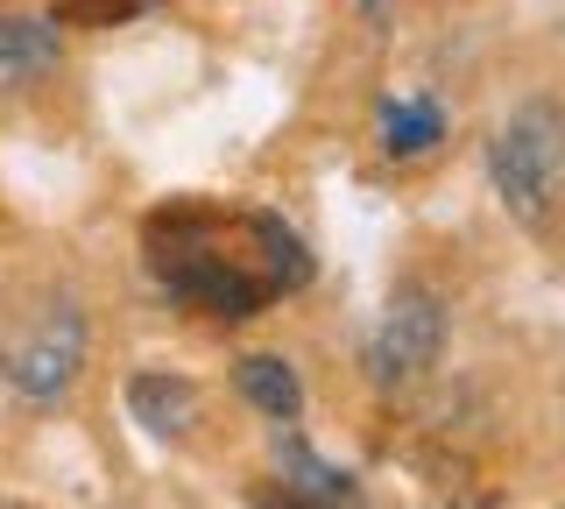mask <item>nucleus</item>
Instances as JSON below:
<instances>
[{
    "label": "nucleus",
    "mask_w": 565,
    "mask_h": 509,
    "mask_svg": "<svg viewBox=\"0 0 565 509\" xmlns=\"http://www.w3.org/2000/svg\"><path fill=\"white\" fill-rule=\"evenodd\" d=\"M156 284L205 319H255L282 290L311 284V255L276 213H220V205H170L149 220Z\"/></svg>",
    "instance_id": "f257e3e1"
},
{
    "label": "nucleus",
    "mask_w": 565,
    "mask_h": 509,
    "mask_svg": "<svg viewBox=\"0 0 565 509\" xmlns=\"http://www.w3.org/2000/svg\"><path fill=\"white\" fill-rule=\"evenodd\" d=\"M488 184L502 199V213L544 234L565 199V114L552 99H523L494 120L488 135Z\"/></svg>",
    "instance_id": "f03ea898"
},
{
    "label": "nucleus",
    "mask_w": 565,
    "mask_h": 509,
    "mask_svg": "<svg viewBox=\"0 0 565 509\" xmlns=\"http://www.w3.org/2000/svg\"><path fill=\"white\" fill-rule=\"evenodd\" d=\"M438 354H446V305H438V290L403 284L367 332V382L382 396H403L438 368Z\"/></svg>",
    "instance_id": "7ed1b4c3"
},
{
    "label": "nucleus",
    "mask_w": 565,
    "mask_h": 509,
    "mask_svg": "<svg viewBox=\"0 0 565 509\" xmlns=\"http://www.w3.org/2000/svg\"><path fill=\"white\" fill-rule=\"evenodd\" d=\"M0 368H8V382L29 403H57V396L78 390V375H85V311H78V297H50V305L8 340Z\"/></svg>",
    "instance_id": "20e7f679"
},
{
    "label": "nucleus",
    "mask_w": 565,
    "mask_h": 509,
    "mask_svg": "<svg viewBox=\"0 0 565 509\" xmlns=\"http://www.w3.org/2000/svg\"><path fill=\"white\" fill-rule=\"evenodd\" d=\"M128 411H135L149 432L184 438V432L205 417V390H199L191 375H170V368H141V375L128 382Z\"/></svg>",
    "instance_id": "39448f33"
},
{
    "label": "nucleus",
    "mask_w": 565,
    "mask_h": 509,
    "mask_svg": "<svg viewBox=\"0 0 565 509\" xmlns=\"http://www.w3.org/2000/svg\"><path fill=\"white\" fill-rule=\"evenodd\" d=\"M57 22H35V14H8L0 22V93L8 85H29L43 72H57Z\"/></svg>",
    "instance_id": "423d86ee"
},
{
    "label": "nucleus",
    "mask_w": 565,
    "mask_h": 509,
    "mask_svg": "<svg viewBox=\"0 0 565 509\" xmlns=\"http://www.w3.org/2000/svg\"><path fill=\"white\" fill-rule=\"evenodd\" d=\"M446 142V114H438V99H382V156H396V163H417V156H431Z\"/></svg>",
    "instance_id": "0eeeda50"
},
{
    "label": "nucleus",
    "mask_w": 565,
    "mask_h": 509,
    "mask_svg": "<svg viewBox=\"0 0 565 509\" xmlns=\"http://www.w3.org/2000/svg\"><path fill=\"white\" fill-rule=\"evenodd\" d=\"M241 396L255 403L262 417H276V425H290V417L305 411V382H297V368L282 354H247L241 361Z\"/></svg>",
    "instance_id": "6e6552de"
},
{
    "label": "nucleus",
    "mask_w": 565,
    "mask_h": 509,
    "mask_svg": "<svg viewBox=\"0 0 565 509\" xmlns=\"http://www.w3.org/2000/svg\"><path fill=\"white\" fill-rule=\"evenodd\" d=\"M141 8H149V0H57L50 22L57 29H114V22H128Z\"/></svg>",
    "instance_id": "1a4fd4ad"
},
{
    "label": "nucleus",
    "mask_w": 565,
    "mask_h": 509,
    "mask_svg": "<svg viewBox=\"0 0 565 509\" xmlns=\"http://www.w3.org/2000/svg\"><path fill=\"white\" fill-rule=\"evenodd\" d=\"M446 509H494V502H473V496H452Z\"/></svg>",
    "instance_id": "9d476101"
},
{
    "label": "nucleus",
    "mask_w": 565,
    "mask_h": 509,
    "mask_svg": "<svg viewBox=\"0 0 565 509\" xmlns=\"http://www.w3.org/2000/svg\"><path fill=\"white\" fill-rule=\"evenodd\" d=\"M269 509H318V502H269Z\"/></svg>",
    "instance_id": "9b49d317"
},
{
    "label": "nucleus",
    "mask_w": 565,
    "mask_h": 509,
    "mask_svg": "<svg viewBox=\"0 0 565 509\" xmlns=\"http://www.w3.org/2000/svg\"><path fill=\"white\" fill-rule=\"evenodd\" d=\"M0 509H14V502H0Z\"/></svg>",
    "instance_id": "f8f14e48"
}]
</instances>
